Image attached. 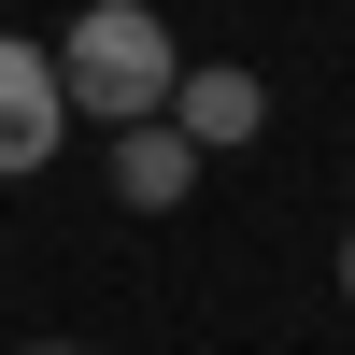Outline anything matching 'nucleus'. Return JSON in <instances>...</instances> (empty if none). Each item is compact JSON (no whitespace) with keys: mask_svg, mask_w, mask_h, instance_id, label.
<instances>
[{"mask_svg":"<svg viewBox=\"0 0 355 355\" xmlns=\"http://www.w3.org/2000/svg\"><path fill=\"white\" fill-rule=\"evenodd\" d=\"M114 199H128V214H185V199H199V142L185 128H171V114H142V128H114Z\"/></svg>","mask_w":355,"mask_h":355,"instance_id":"obj_4","label":"nucleus"},{"mask_svg":"<svg viewBox=\"0 0 355 355\" xmlns=\"http://www.w3.org/2000/svg\"><path fill=\"white\" fill-rule=\"evenodd\" d=\"M28 355H85V341H28Z\"/></svg>","mask_w":355,"mask_h":355,"instance_id":"obj_6","label":"nucleus"},{"mask_svg":"<svg viewBox=\"0 0 355 355\" xmlns=\"http://www.w3.org/2000/svg\"><path fill=\"white\" fill-rule=\"evenodd\" d=\"M71 142V100H57V57L28 43V28H0V185H28V171Z\"/></svg>","mask_w":355,"mask_h":355,"instance_id":"obj_2","label":"nucleus"},{"mask_svg":"<svg viewBox=\"0 0 355 355\" xmlns=\"http://www.w3.org/2000/svg\"><path fill=\"white\" fill-rule=\"evenodd\" d=\"M57 57V100L85 114V128H142V114H171V15L157 0H85L71 15V43H43Z\"/></svg>","mask_w":355,"mask_h":355,"instance_id":"obj_1","label":"nucleus"},{"mask_svg":"<svg viewBox=\"0 0 355 355\" xmlns=\"http://www.w3.org/2000/svg\"><path fill=\"white\" fill-rule=\"evenodd\" d=\"M171 128H185L199 157H227V142L270 128V85H256L242 57H185V71H171Z\"/></svg>","mask_w":355,"mask_h":355,"instance_id":"obj_3","label":"nucleus"},{"mask_svg":"<svg viewBox=\"0 0 355 355\" xmlns=\"http://www.w3.org/2000/svg\"><path fill=\"white\" fill-rule=\"evenodd\" d=\"M341 313H355V227H341Z\"/></svg>","mask_w":355,"mask_h":355,"instance_id":"obj_5","label":"nucleus"}]
</instances>
